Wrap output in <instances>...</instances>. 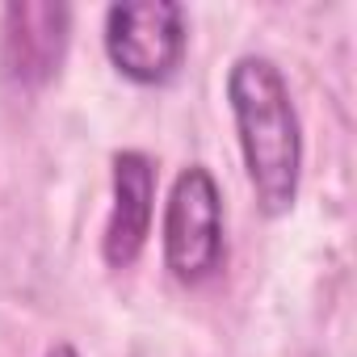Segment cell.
Masks as SVG:
<instances>
[{"label": "cell", "mask_w": 357, "mask_h": 357, "mask_svg": "<svg viewBox=\"0 0 357 357\" xmlns=\"http://www.w3.org/2000/svg\"><path fill=\"white\" fill-rule=\"evenodd\" d=\"M227 109L257 211L290 215L303 181V126L282 68L265 55H240L227 68Z\"/></svg>", "instance_id": "6da1fadb"}, {"label": "cell", "mask_w": 357, "mask_h": 357, "mask_svg": "<svg viewBox=\"0 0 357 357\" xmlns=\"http://www.w3.org/2000/svg\"><path fill=\"white\" fill-rule=\"evenodd\" d=\"M164 269L181 286H206L227 265V231H223V194L206 164H190L176 172L164 202L160 227Z\"/></svg>", "instance_id": "7a4b0ae2"}, {"label": "cell", "mask_w": 357, "mask_h": 357, "mask_svg": "<svg viewBox=\"0 0 357 357\" xmlns=\"http://www.w3.org/2000/svg\"><path fill=\"white\" fill-rule=\"evenodd\" d=\"M101 43H105V55H109L118 76H126L130 84L155 89V84H168L185 63L190 17L176 0L109 5Z\"/></svg>", "instance_id": "3957f363"}, {"label": "cell", "mask_w": 357, "mask_h": 357, "mask_svg": "<svg viewBox=\"0 0 357 357\" xmlns=\"http://www.w3.org/2000/svg\"><path fill=\"white\" fill-rule=\"evenodd\" d=\"M72 43V9L63 0H13L0 13V72L22 93L47 89Z\"/></svg>", "instance_id": "277c9868"}, {"label": "cell", "mask_w": 357, "mask_h": 357, "mask_svg": "<svg viewBox=\"0 0 357 357\" xmlns=\"http://www.w3.org/2000/svg\"><path fill=\"white\" fill-rule=\"evenodd\" d=\"M155 215V164L147 151H114L109 172V219L101 231V261L109 269H130L151 236Z\"/></svg>", "instance_id": "5b68a950"}, {"label": "cell", "mask_w": 357, "mask_h": 357, "mask_svg": "<svg viewBox=\"0 0 357 357\" xmlns=\"http://www.w3.org/2000/svg\"><path fill=\"white\" fill-rule=\"evenodd\" d=\"M47 357H80V353H76V344L59 340V344H51V349H47Z\"/></svg>", "instance_id": "8992f818"}]
</instances>
